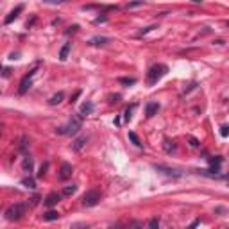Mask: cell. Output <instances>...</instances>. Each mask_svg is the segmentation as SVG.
<instances>
[{
    "label": "cell",
    "instance_id": "6da1fadb",
    "mask_svg": "<svg viewBox=\"0 0 229 229\" xmlns=\"http://www.w3.org/2000/svg\"><path fill=\"white\" fill-rule=\"evenodd\" d=\"M166 72H168V66H166V64H154L149 70V73H147V84L154 86Z\"/></svg>",
    "mask_w": 229,
    "mask_h": 229
},
{
    "label": "cell",
    "instance_id": "7a4b0ae2",
    "mask_svg": "<svg viewBox=\"0 0 229 229\" xmlns=\"http://www.w3.org/2000/svg\"><path fill=\"white\" fill-rule=\"evenodd\" d=\"M81 127H82L81 118H79V116H72L70 122H68V125H64V127H57L56 133H57V134H77Z\"/></svg>",
    "mask_w": 229,
    "mask_h": 229
},
{
    "label": "cell",
    "instance_id": "3957f363",
    "mask_svg": "<svg viewBox=\"0 0 229 229\" xmlns=\"http://www.w3.org/2000/svg\"><path fill=\"white\" fill-rule=\"evenodd\" d=\"M25 215V204H13L11 208H7L6 209V218L7 220H20L21 217Z\"/></svg>",
    "mask_w": 229,
    "mask_h": 229
},
{
    "label": "cell",
    "instance_id": "277c9868",
    "mask_svg": "<svg viewBox=\"0 0 229 229\" xmlns=\"http://www.w3.org/2000/svg\"><path fill=\"white\" fill-rule=\"evenodd\" d=\"M99 200H100V193L97 192V190H90V192H86L84 195H82V206L91 208V206H95Z\"/></svg>",
    "mask_w": 229,
    "mask_h": 229
},
{
    "label": "cell",
    "instance_id": "5b68a950",
    "mask_svg": "<svg viewBox=\"0 0 229 229\" xmlns=\"http://www.w3.org/2000/svg\"><path fill=\"white\" fill-rule=\"evenodd\" d=\"M34 73H36V68H32V70L29 72L25 77L21 79L20 88H18V93H20V95H23V93H25V91L29 90V88H30V82H32V77H34Z\"/></svg>",
    "mask_w": 229,
    "mask_h": 229
},
{
    "label": "cell",
    "instance_id": "8992f818",
    "mask_svg": "<svg viewBox=\"0 0 229 229\" xmlns=\"http://www.w3.org/2000/svg\"><path fill=\"white\" fill-rule=\"evenodd\" d=\"M72 174H73V168H72L70 163H63L61 165V168H59V181H66V179L72 177Z\"/></svg>",
    "mask_w": 229,
    "mask_h": 229
},
{
    "label": "cell",
    "instance_id": "52a82bcc",
    "mask_svg": "<svg viewBox=\"0 0 229 229\" xmlns=\"http://www.w3.org/2000/svg\"><path fill=\"white\" fill-rule=\"evenodd\" d=\"M21 11H23V6H21V4H18V6L14 7L13 11H11V13H9V14L6 16V20H4V23H6V25H9V23H11L13 20H16V18L20 16V13H21Z\"/></svg>",
    "mask_w": 229,
    "mask_h": 229
},
{
    "label": "cell",
    "instance_id": "ba28073f",
    "mask_svg": "<svg viewBox=\"0 0 229 229\" xmlns=\"http://www.w3.org/2000/svg\"><path fill=\"white\" fill-rule=\"evenodd\" d=\"M154 168H156V172H161V174L168 175V177H179V175H181L177 170H172V168H168V166H163V165H154Z\"/></svg>",
    "mask_w": 229,
    "mask_h": 229
},
{
    "label": "cell",
    "instance_id": "9c48e42d",
    "mask_svg": "<svg viewBox=\"0 0 229 229\" xmlns=\"http://www.w3.org/2000/svg\"><path fill=\"white\" fill-rule=\"evenodd\" d=\"M59 200H61V195H59L57 192H52V193H49V195H47V199H45V206L52 208V206H56Z\"/></svg>",
    "mask_w": 229,
    "mask_h": 229
},
{
    "label": "cell",
    "instance_id": "30bf717a",
    "mask_svg": "<svg viewBox=\"0 0 229 229\" xmlns=\"http://www.w3.org/2000/svg\"><path fill=\"white\" fill-rule=\"evenodd\" d=\"M111 41L109 38H106V36H95V38H91L90 40V43L91 45H95V47H104V45H107V43Z\"/></svg>",
    "mask_w": 229,
    "mask_h": 229
},
{
    "label": "cell",
    "instance_id": "8fae6325",
    "mask_svg": "<svg viewBox=\"0 0 229 229\" xmlns=\"http://www.w3.org/2000/svg\"><path fill=\"white\" fill-rule=\"evenodd\" d=\"M86 142H88V136H81V138H77L75 142L72 143V149L75 150V152H79V150L86 145Z\"/></svg>",
    "mask_w": 229,
    "mask_h": 229
},
{
    "label": "cell",
    "instance_id": "7c38bea8",
    "mask_svg": "<svg viewBox=\"0 0 229 229\" xmlns=\"http://www.w3.org/2000/svg\"><path fill=\"white\" fill-rule=\"evenodd\" d=\"M157 109H159V104H157V102H149V104H147V109H145V115H147V116H154V115L157 113Z\"/></svg>",
    "mask_w": 229,
    "mask_h": 229
},
{
    "label": "cell",
    "instance_id": "4fadbf2b",
    "mask_svg": "<svg viewBox=\"0 0 229 229\" xmlns=\"http://www.w3.org/2000/svg\"><path fill=\"white\" fill-rule=\"evenodd\" d=\"M70 49H72V43H64L61 52H59V59L61 61H66L68 59V54H70Z\"/></svg>",
    "mask_w": 229,
    "mask_h": 229
},
{
    "label": "cell",
    "instance_id": "5bb4252c",
    "mask_svg": "<svg viewBox=\"0 0 229 229\" xmlns=\"http://www.w3.org/2000/svg\"><path fill=\"white\" fill-rule=\"evenodd\" d=\"M91 113H93V102L88 100V102H84V104L81 106V115L86 116V115H91Z\"/></svg>",
    "mask_w": 229,
    "mask_h": 229
},
{
    "label": "cell",
    "instance_id": "9a60e30c",
    "mask_svg": "<svg viewBox=\"0 0 229 229\" xmlns=\"http://www.w3.org/2000/svg\"><path fill=\"white\" fill-rule=\"evenodd\" d=\"M63 99H64V93L63 91H57L56 95H52V97H50L49 104H50V106H57V104H59Z\"/></svg>",
    "mask_w": 229,
    "mask_h": 229
},
{
    "label": "cell",
    "instance_id": "2e32d148",
    "mask_svg": "<svg viewBox=\"0 0 229 229\" xmlns=\"http://www.w3.org/2000/svg\"><path fill=\"white\" fill-rule=\"evenodd\" d=\"M57 218H59V213H57V211H52V209L43 215V220H47V222H54V220H57Z\"/></svg>",
    "mask_w": 229,
    "mask_h": 229
},
{
    "label": "cell",
    "instance_id": "e0dca14e",
    "mask_svg": "<svg viewBox=\"0 0 229 229\" xmlns=\"http://www.w3.org/2000/svg\"><path fill=\"white\" fill-rule=\"evenodd\" d=\"M75 192H77V186H75V185H68V186H64V190H63V195H66V197H70V195H73Z\"/></svg>",
    "mask_w": 229,
    "mask_h": 229
},
{
    "label": "cell",
    "instance_id": "ac0fdd59",
    "mask_svg": "<svg viewBox=\"0 0 229 229\" xmlns=\"http://www.w3.org/2000/svg\"><path fill=\"white\" fill-rule=\"evenodd\" d=\"M129 140L134 143L136 147H142V140H140V138H138V134H136V133H133V131H129Z\"/></svg>",
    "mask_w": 229,
    "mask_h": 229
},
{
    "label": "cell",
    "instance_id": "d6986e66",
    "mask_svg": "<svg viewBox=\"0 0 229 229\" xmlns=\"http://www.w3.org/2000/svg\"><path fill=\"white\" fill-rule=\"evenodd\" d=\"M134 107H136V104H131V106L127 107V109H125V113H124V118H125V120H131V118H133V111H134Z\"/></svg>",
    "mask_w": 229,
    "mask_h": 229
},
{
    "label": "cell",
    "instance_id": "ffe728a7",
    "mask_svg": "<svg viewBox=\"0 0 229 229\" xmlns=\"http://www.w3.org/2000/svg\"><path fill=\"white\" fill-rule=\"evenodd\" d=\"M21 185L25 186V188H36V183H34V179H30V177H25V179H21Z\"/></svg>",
    "mask_w": 229,
    "mask_h": 229
},
{
    "label": "cell",
    "instance_id": "44dd1931",
    "mask_svg": "<svg viewBox=\"0 0 229 229\" xmlns=\"http://www.w3.org/2000/svg\"><path fill=\"white\" fill-rule=\"evenodd\" d=\"M165 150H166V152H172V150H175V143L174 142H170V140H165Z\"/></svg>",
    "mask_w": 229,
    "mask_h": 229
},
{
    "label": "cell",
    "instance_id": "7402d4cb",
    "mask_svg": "<svg viewBox=\"0 0 229 229\" xmlns=\"http://www.w3.org/2000/svg\"><path fill=\"white\" fill-rule=\"evenodd\" d=\"M23 170H32V159H30V157H25V159H23Z\"/></svg>",
    "mask_w": 229,
    "mask_h": 229
},
{
    "label": "cell",
    "instance_id": "603a6c76",
    "mask_svg": "<svg viewBox=\"0 0 229 229\" xmlns=\"http://www.w3.org/2000/svg\"><path fill=\"white\" fill-rule=\"evenodd\" d=\"M120 82H122V84H125V86H131V84H134V82H136V79L134 77H122Z\"/></svg>",
    "mask_w": 229,
    "mask_h": 229
},
{
    "label": "cell",
    "instance_id": "cb8c5ba5",
    "mask_svg": "<svg viewBox=\"0 0 229 229\" xmlns=\"http://www.w3.org/2000/svg\"><path fill=\"white\" fill-rule=\"evenodd\" d=\"M209 163H211V166H218V165L222 163V157H220V156H215V157H209Z\"/></svg>",
    "mask_w": 229,
    "mask_h": 229
},
{
    "label": "cell",
    "instance_id": "d4e9b609",
    "mask_svg": "<svg viewBox=\"0 0 229 229\" xmlns=\"http://www.w3.org/2000/svg\"><path fill=\"white\" fill-rule=\"evenodd\" d=\"M47 168H49V163H43L40 166V172H38V177H43L45 174H47Z\"/></svg>",
    "mask_w": 229,
    "mask_h": 229
},
{
    "label": "cell",
    "instance_id": "484cf974",
    "mask_svg": "<svg viewBox=\"0 0 229 229\" xmlns=\"http://www.w3.org/2000/svg\"><path fill=\"white\" fill-rule=\"evenodd\" d=\"M149 226H150V227H152V229L159 227V218H157V217H156V218H152V220L149 222Z\"/></svg>",
    "mask_w": 229,
    "mask_h": 229
},
{
    "label": "cell",
    "instance_id": "4316f807",
    "mask_svg": "<svg viewBox=\"0 0 229 229\" xmlns=\"http://www.w3.org/2000/svg\"><path fill=\"white\" fill-rule=\"evenodd\" d=\"M220 134L226 138V136H229V125H222L220 127Z\"/></svg>",
    "mask_w": 229,
    "mask_h": 229
},
{
    "label": "cell",
    "instance_id": "83f0119b",
    "mask_svg": "<svg viewBox=\"0 0 229 229\" xmlns=\"http://www.w3.org/2000/svg\"><path fill=\"white\" fill-rule=\"evenodd\" d=\"M190 145H192V147H195V149H197V147H200L199 140H197V138H193V136H190Z\"/></svg>",
    "mask_w": 229,
    "mask_h": 229
},
{
    "label": "cell",
    "instance_id": "f1b7e54d",
    "mask_svg": "<svg viewBox=\"0 0 229 229\" xmlns=\"http://www.w3.org/2000/svg\"><path fill=\"white\" fill-rule=\"evenodd\" d=\"M138 6H143V0H134V2H129V9L131 7H138Z\"/></svg>",
    "mask_w": 229,
    "mask_h": 229
},
{
    "label": "cell",
    "instance_id": "f546056e",
    "mask_svg": "<svg viewBox=\"0 0 229 229\" xmlns=\"http://www.w3.org/2000/svg\"><path fill=\"white\" fill-rule=\"evenodd\" d=\"M152 29H156V25H149V27H145V29H142L140 30V34H147V32H150Z\"/></svg>",
    "mask_w": 229,
    "mask_h": 229
},
{
    "label": "cell",
    "instance_id": "4dcf8cb0",
    "mask_svg": "<svg viewBox=\"0 0 229 229\" xmlns=\"http://www.w3.org/2000/svg\"><path fill=\"white\" fill-rule=\"evenodd\" d=\"M43 2H47V4H63L66 0H43Z\"/></svg>",
    "mask_w": 229,
    "mask_h": 229
},
{
    "label": "cell",
    "instance_id": "1f68e13d",
    "mask_svg": "<svg viewBox=\"0 0 229 229\" xmlns=\"http://www.w3.org/2000/svg\"><path fill=\"white\" fill-rule=\"evenodd\" d=\"M109 102H111V104H115V102H118V100H120V95H113V97H109Z\"/></svg>",
    "mask_w": 229,
    "mask_h": 229
},
{
    "label": "cell",
    "instance_id": "d6a6232c",
    "mask_svg": "<svg viewBox=\"0 0 229 229\" xmlns=\"http://www.w3.org/2000/svg\"><path fill=\"white\" fill-rule=\"evenodd\" d=\"M77 25H73V27H70V30H66V34H70V32H75V30H77Z\"/></svg>",
    "mask_w": 229,
    "mask_h": 229
},
{
    "label": "cell",
    "instance_id": "836d02e7",
    "mask_svg": "<svg viewBox=\"0 0 229 229\" xmlns=\"http://www.w3.org/2000/svg\"><path fill=\"white\" fill-rule=\"evenodd\" d=\"M11 75V70L9 68H4V77H9Z\"/></svg>",
    "mask_w": 229,
    "mask_h": 229
},
{
    "label": "cell",
    "instance_id": "e575fe53",
    "mask_svg": "<svg viewBox=\"0 0 229 229\" xmlns=\"http://www.w3.org/2000/svg\"><path fill=\"white\" fill-rule=\"evenodd\" d=\"M192 2H195V4H200V2H202V0H192Z\"/></svg>",
    "mask_w": 229,
    "mask_h": 229
},
{
    "label": "cell",
    "instance_id": "d590c367",
    "mask_svg": "<svg viewBox=\"0 0 229 229\" xmlns=\"http://www.w3.org/2000/svg\"><path fill=\"white\" fill-rule=\"evenodd\" d=\"M226 179H227V181H229V174H227V175H226Z\"/></svg>",
    "mask_w": 229,
    "mask_h": 229
},
{
    "label": "cell",
    "instance_id": "8d00e7d4",
    "mask_svg": "<svg viewBox=\"0 0 229 229\" xmlns=\"http://www.w3.org/2000/svg\"><path fill=\"white\" fill-rule=\"evenodd\" d=\"M227 25H229V21H227Z\"/></svg>",
    "mask_w": 229,
    "mask_h": 229
}]
</instances>
